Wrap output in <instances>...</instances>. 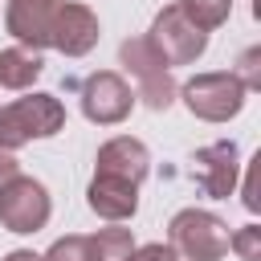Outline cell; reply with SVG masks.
Masks as SVG:
<instances>
[{
	"label": "cell",
	"instance_id": "cell-12",
	"mask_svg": "<svg viewBox=\"0 0 261 261\" xmlns=\"http://www.w3.org/2000/svg\"><path fill=\"white\" fill-rule=\"evenodd\" d=\"M90 208L106 220H126L139 208V184L126 179H110V175H94L90 184Z\"/></svg>",
	"mask_w": 261,
	"mask_h": 261
},
{
	"label": "cell",
	"instance_id": "cell-16",
	"mask_svg": "<svg viewBox=\"0 0 261 261\" xmlns=\"http://www.w3.org/2000/svg\"><path fill=\"white\" fill-rule=\"evenodd\" d=\"M41 261H94V237H65Z\"/></svg>",
	"mask_w": 261,
	"mask_h": 261
},
{
	"label": "cell",
	"instance_id": "cell-18",
	"mask_svg": "<svg viewBox=\"0 0 261 261\" xmlns=\"http://www.w3.org/2000/svg\"><path fill=\"white\" fill-rule=\"evenodd\" d=\"M257 61H261V49H245V53H241V73H237V82H241L245 90H261V69H257Z\"/></svg>",
	"mask_w": 261,
	"mask_h": 261
},
{
	"label": "cell",
	"instance_id": "cell-8",
	"mask_svg": "<svg viewBox=\"0 0 261 261\" xmlns=\"http://www.w3.org/2000/svg\"><path fill=\"white\" fill-rule=\"evenodd\" d=\"M61 0H8V33L24 45H49Z\"/></svg>",
	"mask_w": 261,
	"mask_h": 261
},
{
	"label": "cell",
	"instance_id": "cell-22",
	"mask_svg": "<svg viewBox=\"0 0 261 261\" xmlns=\"http://www.w3.org/2000/svg\"><path fill=\"white\" fill-rule=\"evenodd\" d=\"M4 261H41V257H37V253H29V249H16V253H8Z\"/></svg>",
	"mask_w": 261,
	"mask_h": 261
},
{
	"label": "cell",
	"instance_id": "cell-6",
	"mask_svg": "<svg viewBox=\"0 0 261 261\" xmlns=\"http://www.w3.org/2000/svg\"><path fill=\"white\" fill-rule=\"evenodd\" d=\"M49 220V196L37 179L12 175L8 184H0V224L12 232H37Z\"/></svg>",
	"mask_w": 261,
	"mask_h": 261
},
{
	"label": "cell",
	"instance_id": "cell-11",
	"mask_svg": "<svg viewBox=\"0 0 261 261\" xmlns=\"http://www.w3.org/2000/svg\"><path fill=\"white\" fill-rule=\"evenodd\" d=\"M147 147L139 139H110L102 151H98V175H110V179H126V184H139L147 175Z\"/></svg>",
	"mask_w": 261,
	"mask_h": 261
},
{
	"label": "cell",
	"instance_id": "cell-3",
	"mask_svg": "<svg viewBox=\"0 0 261 261\" xmlns=\"http://www.w3.org/2000/svg\"><path fill=\"white\" fill-rule=\"evenodd\" d=\"M122 61H126L130 73L139 77V98H143L151 110H167L171 98H175V86H171V73H167L163 53H159L147 37H135V41H122Z\"/></svg>",
	"mask_w": 261,
	"mask_h": 261
},
{
	"label": "cell",
	"instance_id": "cell-2",
	"mask_svg": "<svg viewBox=\"0 0 261 261\" xmlns=\"http://www.w3.org/2000/svg\"><path fill=\"white\" fill-rule=\"evenodd\" d=\"M171 249H179L188 261H220L228 253V228L212 212L184 208L171 220Z\"/></svg>",
	"mask_w": 261,
	"mask_h": 261
},
{
	"label": "cell",
	"instance_id": "cell-14",
	"mask_svg": "<svg viewBox=\"0 0 261 261\" xmlns=\"http://www.w3.org/2000/svg\"><path fill=\"white\" fill-rule=\"evenodd\" d=\"M184 8V16L196 24V29H216V24H224L228 20V8H232V0H184L179 4Z\"/></svg>",
	"mask_w": 261,
	"mask_h": 261
},
{
	"label": "cell",
	"instance_id": "cell-7",
	"mask_svg": "<svg viewBox=\"0 0 261 261\" xmlns=\"http://www.w3.org/2000/svg\"><path fill=\"white\" fill-rule=\"evenodd\" d=\"M130 90H126V82L118 77V73H94L90 82H86V90H82V110H86V118L90 122H102V126H110V122H122L126 114H130Z\"/></svg>",
	"mask_w": 261,
	"mask_h": 261
},
{
	"label": "cell",
	"instance_id": "cell-4",
	"mask_svg": "<svg viewBox=\"0 0 261 261\" xmlns=\"http://www.w3.org/2000/svg\"><path fill=\"white\" fill-rule=\"evenodd\" d=\"M184 102L196 118L224 122L245 106V86L237 82V73H200L184 86Z\"/></svg>",
	"mask_w": 261,
	"mask_h": 261
},
{
	"label": "cell",
	"instance_id": "cell-5",
	"mask_svg": "<svg viewBox=\"0 0 261 261\" xmlns=\"http://www.w3.org/2000/svg\"><path fill=\"white\" fill-rule=\"evenodd\" d=\"M147 41L163 53V61H167V65H188V61H196V57L204 53L208 33H204V29H196V24L184 16V8H179V4H171V8H163V12L155 16V24H151V37H147Z\"/></svg>",
	"mask_w": 261,
	"mask_h": 261
},
{
	"label": "cell",
	"instance_id": "cell-17",
	"mask_svg": "<svg viewBox=\"0 0 261 261\" xmlns=\"http://www.w3.org/2000/svg\"><path fill=\"white\" fill-rule=\"evenodd\" d=\"M228 249H237L241 261H261V228H257V224L241 228L237 237H228Z\"/></svg>",
	"mask_w": 261,
	"mask_h": 261
},
{
	"label": "cell",
	"instance_id": "cell-1",
	"mask_svg": "<svg viewBox=\"0 0 261 261\" xmlns=\"http://www.w3.org/2000/svg\"><path fill=\"white\" fill-rule=\"evenodd\" d=\"M61 126H65V106L53 94H33V98H20L0 110V147L12 151L29 139L57 135Z\"/></svg>",
	"mask_w": 261,
	"mask_h": 261
},
{
	"label": "cell",
	"instance_id": "cell-21",
	"mask_svg": "<svg viewBox=\"0 0 261 261\" xmlns=\"http://www.w3.org/2000/svg\"><path fill=\"white\" fill-rule=\"evenodd\" d=\"M16 171H20V167H16V159H12V155H8L4 147H0V184H8V179H12Z\"/></svg>",
	"mask_w": 261,
	"mask_h": 261
},
{
	"label": "cell",
	"instance_id": "cell-20",
	"mask_svg": "<svg viewBox=\"0 0 261 261\" xmlns=\"http://www.w3.org/2000/svg\"><path fill=\"white\" fill-rule=\"evenodd\" d=\"M257 159H261V155H257ZM257 159L249 163V179H245V208H249V212L261 208V196H257Z\"/></svg>",
	"mask_w": 261,
	"mask_h": 261
},
{
	"label": "cell",
	"instance_id": "cell-19",
	"mask_svg": "<svg viewBox=\"0 0 261 261\" xmlns=\"http://www.w3.org/2000/svg\"><path fill=\"white\" fill-rule=\"evenodd\" d=\"M126 261H175V249L171 245H143V249H130Z\"/></svg>",
	"mask_w": 261,
	"mask_h": 261
},
{
	"label": "cell",
	"instance_id": "cell-9",
	"mask_svg": "<svg viewBox=\"0 0 261 261\" xmlns=\"http://www.w3.org/2000/svg\"><path fill=\"white\" fill-rule=\"evenodd\" d=\"M94 41H98V16L86 4H61L49 45H57L65 57H82V53L94 49Z\"/></svg>",
	"mask_w": 261,
	"mask_h": 261
},
{
	"label": "cell",
	"instance_id": "cell-15",
	"mask_svg": "<svg viewBox=\"0 0 261 261\" xmlns=\"http://www.w3.org/2000/svg\"><path fill=\"white\" fill-rule=\"evenodd\" d=\"M130 249H135V241L126 228H102L94 237V261H126Z\"/></svg>",
	"mask_w": 261,
	"mask_h": 261
},
{
	"label": "cell",
	"instance_id": "cell-13",
	"mask_svg": "<svg viewBox=\"0 0 261 261\" xmlns=\"http://www.w3.org/2000/svg\"><path fill=\"white\" fill-rule=\"evenodd\" d=\"M41 69H45V61L29 49H4L0 53V86H8V90L33 86L41 77Z\"/></svg>",
	"mask_w": 261,
	"mask_h": 261
},
{
	"label": "cell",
	"instance_id": "cell-10",
	"mask_svg": "<svg viewBox=\"0 0 261 261\" xmlns=\"http://www.w3.org/2000/svg\"><path fill=\"white\" fill-rule=\"evenodd\" d=\"M196 179L208 196L224 200L237 184V143H212L196 151Z\"/></svg>",
	"mask_w": 261,
	"mask_h": 261
}]
</instances>
